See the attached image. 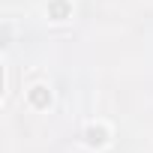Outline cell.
Segmentation results:
<instances>
[{
  "instance_id": "3957f363",
  "label": "cell",
  "mask_w": 153,
  "mask_h": 153,
  "mask_svg": "<svg viewBox=\"0 0 153 153\" xmlns=\"http://www.w3.org/2000/svg\"><path fill=\"white\" fill-rule=\"evenodd\" d=\"M51 12H54L57 18H63V15H66V3H63V0H54V3H51Z\"/></svg>"
},
{
  "instance_id": "7a4b0ae2",
  "label": "cell",
  "mask_w": 153,
  "mask_h": 153,
  "mask_svg": "<svg viewBox=\"0 0 153 153\" xmlns=\"http://www.w3.org/2000/svg\"><path fill=\"white\" fill-rule=\"evenodd\" d=\"M87 141H90V144H102V141H105V132H102V129H90V132H87Z\"/></svg>"
},
{
  "instance_id": "6da1fadb",
  "label": "cell",
  "mask_w": 153,
  "mask_h": 153,
  "mask_svg": "<svg viewBox=\"0 0 153 153\" xmlns=\"http://www.w3.org/2000/svg\"><path fill=\"white\" fill-rule=\"evenodd\" d=\"M30 99H33L36 105H45V102H48V93H45V87H33V93H30Z\"/></svg>"
}]
</instances>
